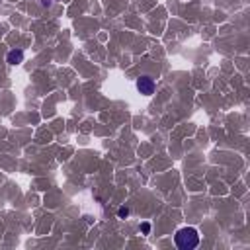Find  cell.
<instances>
[{"instance_id": "6da1fadb", "label": "cell", "mask_w": 250, "mask_h": 250, "mask_svg": "<svg viewBox=\"0 0 250 250\" xmlns=\"http://www.w3.org/2000/svg\"><path fill=\"white\" fill-rule=\"evenodd\" d=\"M174 240H176V246L182 250H191L196 248L199 244V235L196 229H191V227H184V229H180L176 233V237H174Z\"/></svg>"}, {"instance_id": "5b68a950", "label": "cell", "mask_w": 250, "mask_h": 250, "mask_svg": "<svg viewBox=\"0 0 250 250\" xmlns=\"http://www.w3.org/2000/svg\"><path fill=\"white\" fill-rule=\"evenodd\" d=\"M141 230H143L145 235H149V233H151V225H149V223H143V225H141Z\"/></svg>"}, {"instance_id": "3957f363", "label": "cell", "mask_w": 250, "mask_h": 250, "mask_svg": "<svg viewBox=\"0 0 250 250\" xmlns=\"http://www.w3.org/2000/svg\"><path fill=\"white\" fill-rule=\"evenodd\" d=\"M22 61H24V53H22L20 49L8 53V63H10V65H18V63H22Z\"/></svg>"}, {"instance_id": "277c9868", "label": "cell", "mask_w": 250, "mask_h": 250, "mask_svg": "<svg viewBox=\"0 0 250 250\" xmlns=\"http://www.w3.org/2000/svg\"><path fill=\"white\" fill-rule=\"evenodd\" d=\"M117 215H119L121 219H125L127 215H129V209H127V207H119V209H117Z\"/></svg>"}, {"instance_id": "7a4b0ae2", "label": "cell", "mask_w": 250, "mask_h": 250, "mask_svg": "<svg viewBox=\"0 0 250 250\" xmlns=\"http://www.w3.org/2000/svg\"><path fill=\"white\" fill-rule=\"evenodd\" d=\"M137 88L141 90V94H152L154 92V82H152L151 76H141V78L137 80Z\"/></svg>"}]
</instances>
